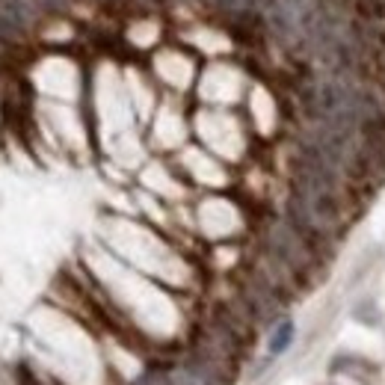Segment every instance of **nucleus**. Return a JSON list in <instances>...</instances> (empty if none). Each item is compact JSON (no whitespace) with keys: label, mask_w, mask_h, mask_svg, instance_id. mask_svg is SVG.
Wrapping results in <instances>:
<instances>
[{"label":"nucleus","mask_w":385,"mask_h":385,"mask_svg":"<svg viewBox=\"0 0 385 385\" xmlns=\"http://www.w3.org/2000/svg\"><path fill=\"white\" fill-rule=\"evenodd\" d=\"M234 302L249 314L255 326H270V329L285 317V309H288V302L270 285H264L249 267H243V273L237 276V299Z\"/></svg>","instance_id":"f03ea898"},{"label":"nucleus","mask_w":385,"mask_h":385,"mask_svg":"<svg viewBox=\"0 0 385 385\" xmlns=\"http://www.w3.org/2000/svg\"><path fill=\"white\" fill-rule=\"evenodd\" d=\"M258 246L267 249V252L279 261V264L294 276V281L299 285L302 294L311 291L317 281H320V276L326 273V261H320V258L311 252V246L288 226L285 216L267 219L264 226H261Z\"/></svg>","instance_id":"f257e3e1"},{"label":"nucleus","mask_w":385,"mask_h":385,"mask_svg":"<svg viewBox=\"0 0 385 385\" xmlns=\"http://www.w3.org/2000/svg\"><path fill=\"white\" fill-rule=\"evenodd\" d=\"M296 338V326H294V320L291 317H281L276 326L270 329V341H267V350L270 356H281Z\"/></svg>","instance_id":"39448f33"},{"label":"nucleus","mask_w":385,"mask_h":385,"mask_svg":"<svg viewBox=\"0 0 385 385\" xmlns=\"http://www.w3.org/2000/svg\"><path fill=\"white\" fill-rule=\"evenodd\" d=\"M329 374H344V376H350L361 385H371V382L379 379V364L361 359V356H353V353H338L329 361Z\"/></svg>","instance_id":"20e7f679"},{"label":"nucleus","mask_w":385,"mask_h":385,"mask_svg":"<svg viewBox=\"0 0 385 385\" xmlns=\"http://www.w3.org/2000/svg\"><path fill=\"white\" fill-rule=\"evenodd\" d=\"M45 4H48L51 9H56V6H63V4H66V0H45Z\"/></svg>","instance_id":"6e6552de"},{"label":"nucleus","mask_w":385,"mask_h":385,"mask_svg":"<svg viewBox=\"0 0 385 385\" xmlns=\"http://www.w3.org/2000/svg\"><path fill=\"white\" fill-rule=\"evenodd\" d=\"M33 9L27 0H0V36L9 42H21L30 30Z\"/></svg>","instance_id":"7ed1b4c3"},{"label":"nucleus","mask_w":385,"mask_h":385,"mask_svg":"<svg viewBox=\"0 0 385 385\" xmlns=\"http://www.w3.org/2000/svg\"><path fill=\"white\" fill-rule=\"evenodd\" d=\"M353 317L359 320V323H364V326H379L382 323V309L376 306V299H361L359 306L353 309Z\"/></svg>","instance_id":"423d86ee"},{"label":"nucleus","mask_w":385,"mask_h":385,"mask_svg":"<svg viewBox=\"0 0 385 385\" xmlns=\"http://www.w3.org/2000/svg\"><path fill=\"white\" fill-rule=\"evenodd\" d=\"M21 385H39V382H36V376H33V374H27V371H24V374H21Z\"/></svg>","instance_id":"0eeeda50"}]
</instances>
